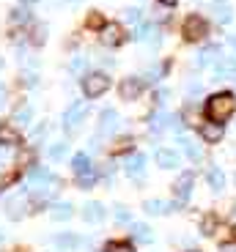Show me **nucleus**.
Wrapping results in <instances>:
<instances>
[{
    "label": "nucleus",
    "instance_id": "1",
    "mask_svg": "<svg viewBox=\"0 0 236 252\" xmlns=\"http://www.w3.org/2000/svg\"><path fill=\"white\" fill-rule=\"evenodd\" d=\"M234 113H236V96L231 94V91L214 94L206 101V118H209L211 124H225Z\"/></svg>",
    "mask_w": 236,
    "mask_h": 252
},
{
    "label": "nucleus",
    "instance_id": "2",
    "mask_svg": "<svg viewBox=\"0 0 236 252\" xmlns=\"http://www.w3.org/2000/svg\"><path fill=\"white\" fill-rule=\"evenodd\" d=\"M107 88H110V77L102 74V71H94V74L83 77V94L88 99H99L102 94H107Z\"/></svg>",
    "mask_w": 236,
    "mask_h": 252
},
{
    "label": "nucleus",
    "instance_id": "3",
    "mask_svg": "<svg viewBox=\"0 0 236 252\" xmlns=\"http://www.w3.org/2000/svg\"><path fill=\"white\" fill-rule=\"evenodd\" d=\"M184 38L187 41H201V38L209 36V22H206L201 14H190V17L184 19Z\"/></svg>",
    "mask_w": 236,
    "mask_h": 252
},
{
    "label": "nucleus",
    "instance_id": "4",
    "mask_svg": "<svg viewBox=\"0 0 236 252\" xmlns=\"http://www.w3.org/2000/svg\"><path fill=\"white\" fill-rule=\"evenodd\" d=\"M99 41H102L104 47H118L124 41L121 25H115V22H104L102 31H99Z\"/></svg>",
    "mask_w": 236,
    "mask_h": 252
},
{
    "label": "nucleus",
    "instance_id": "5",
    "mask_svg": "<svg viewBox=\"0 0 236 252\" xmlns=\"http://www.w3.org/2000/svg\"><path fill=\"white\" fill-rule=\"evenodd\" d=\"M140 91H143V80H140V77H127V80L121 82L118 94H121V99L132 101V99H137V96H140Z\"/></svg>",
    "mask_w": 236,
    "mask_h": 252
},
{
    "label": "nucleus",
    "instance_id": "6",
    "mask_svg": "<svg viewBox=\"0 0 236 252\" xmlns=\"http://www.w3.org/2000/svg\"><path fill=\"white\" fill-rule=\"evenodd\" d=\"M85 113H88V104H85V101H74V104H69V110H66V115H64L66 129L80 124V121L85 118Z\"/></svg>",
    "mask_w": 236,
    "mask_h": 252
},
{
    "label": "nucleus",
    "instance_id": "7",
    "mask_svg": "<svg viewBox=\"0 0 236 252\" xmlns=\"http://www.w3.org/2000/svg\"><path fill=\"white\" fill-rule=\"evenodd\" d=\"M154 159H157V164H160V167H165V170L179 167V154H176V151H168V148H157Z\"/></svg>",
    "mask_w": 236,
    "mask_h": 252
},
{
    "label": "nucleus",
    "instance_id": "8",
    "mask_svg": "<svg viewBox=\"0 0 236 252\" xmlns=\"http://www.w3.org/2000/svg\"><path fill=\"white\" fill-rule=\"evenodd\" d=\"M201 137H203L206 143H220V140H223V124H211V121L201 124Z\"/></svg>",
    "mask_w": 236,
    "mask_h": 252
},
{
    "label": "nucleus",
    "instance_id": "9",
    "mask_svg": "<svg viewBox=\"0 0 236 252\" xmlns=\"http://www.w3.org/2000/svg\"><path fill=\"white\" fill-rule=\"evenodd\" d=\"M115 129H118V115L113 110H104L99 115V134H113Z\"/></svg>",
    "mask_w": 236,
    "mask_h": 252
},
{
    "label": "nucleus",
    "instance_id": "10",
    "mask_svg": "<svg viewBox=\"0 0 236 252\" xmlns=\"http://www.w3.org/2000/svg\"><path fill=\"white\" fill-rule=\"evenodd\" d=\"M192 181H195V176H192V173H181V176H179V181H176V195H179V203L190 197Z\"/></svg>",
    "mask_w": 236,
    "mask_h": 252
},
{
    "label": "nucleus",
    "instance_id": "11",
    "mask_svg": "<svg viewBox=\"0 0 236 252\" xmlns=\"http://www.w3.org/2000/svg\"><path fill=\"white\" fill-rule=\"evenodd\" d=\"M71 170H74L77 176H85V173L94 170V164H91L88 154H74V157H71Z\"/></svg>",
    "mask_w": 236,
    "mask_h": 252
},
{
    "label": "nucleus",
    "instance_id": "12",
    "mask_svg": "<svg viewBox=\"0 0 236 252\" xmlns=\"http://www.w3.org/2000/svg\"><path fill=\"white\" fill-rule=\"evenodd\" d=\"M0 145H8V148H17L22 145V137L14 132L11 126H0Z\"/></svg>",
    "mask_w": 236,
    "mask_h": 252
},
{
    "label": "nucleus",
    "instance_id": "13",
    "mask_svg": "<svg viewBox=\"0 0 236 252\" xmlns=\"http://www.w3.org/2000/svg\"><path fill=\"white\" fill-rule=\"evenodd\" d=\"M124 170H127L129 176H140V173L146 170V157H143V154H135V157H129Z\"/></svg>",
    "mask_w": 236,
    "mask_h": 252
},
{
    "label": "nucleus",
    "instance_id": "14",
    "mask_svg": "<svg viewBox=\"0 0 236 252\" xmlns=\"http://www.w3.org/2000/svg\"><path fill=\"white\" fill-rule=\"evenodd\" d=\"M47 181L55 184V176H52L50 170H44V167H33L31 170V184L33 187H36V184H47Z\"/></svg>",
    "mask_w": 236,
    "mask_h": 252
},
{
    "label": "nucleus",
    "instance_id": "15",
    "mask_svg": "<svg viewBox=\"0 0 236 252\" xmlns=\"http://www.w3.org/2000/svg\"><path fill=\"white\" fill-rule=\"evenodd\" d=\"M83 217L88 222H102L104 220V208L99 206V203H88V206H85V211H83Z\"/></svg>",
    "mask_w": 236,
    "mask_h": 252
},
{
    "label": "nucleus",
    "instance_id": "16",
    "mask_svg": "<svg viewBox=\"0 0 236 252\" xmlns=\"http://www.w3.org/2000/svg\"><path fill=\"white\" fill-rule=\"evenodd\" d=\"M50 217H52L55 222H66V220L71 217V206H69V203H58V206H52Z\"/></svg>",
    "mask_w": 236,
    "mask_h": 252
},
{
    "label": "nucleus",
    "instance_id": "17",
    "mask_svg": "<svg viewBox=\"0 0 236 252\" xmlns=\"http://www.w3.org/2000/svg\"><path fill=\"white\" fill-rule=\"evenodd\" d=\"M132 233H135V241H137V244H151V239H154L148 225H135Z\"/></svg>",
    "mask_w": 236,
    "mask_h": 252
},
{
    "label": "nucleus",
    "instance_id": "18",
    "mask_svg": "<svg viewBox=\"0 0 236 252\" xmlns=\"http://www.w3.org/2000/svg\"><path fill=\"white\" fill-rule=\"evenodd\" d=\"M209 184H211V189H214V192H220V189L225 187V176H223V170H220V167H209Z\"/></svg>",
    "mask_w": 236,
    "mask_h": 252
},
{
    "label": "nucleus",
    "instance_id": "19",
    "mask_svg": "<svg viewBox=\"0 0 236 252\" xmlns=\"http://www.w3.org/2000/svg\"><path fill=\"white\" fill-rule=\"evenodd\" d=\"M179 143H181V148H184V154H187V157L192 159V162H201V148H198V145H195V143H192V140L181 137Z\"/></svg>",
    "mask_w": 236,
    "mask_h": 252
},
{
    "label": "nucleus",
    "instance_id": "20",
    "mask_svg": "<svg viewBox=\"0 0 236 252\" xmlns=\"http://www.w3.org/2000/svg\"><path fill=\"white\" fill-rule=\"evenodd\" d=\"M102 252H135L132 241H110V244H104Z\"/></svg>",
    "mask_w": 236,
    "mask_h": 252
},
{
    "label": "nucleus",
    "instance_id": "21",
    "mask_svg": "<svg viewBox=\"0 0 236 252\" xmlns=\"http://www.w3.org/2000/svg\"><path fill=\"white\" fill-rule=\"evenodd\" d=\"M55 244H58V247H64V250H74V247L83 244V239H80V236H58Z\"/></svg>",
    "mask_w": 236,
    "mask_h": 252
},
{
    "label": "nucleus",
    "instance_id": "22",
    "mask_svg": "<svg viewBox=\"0 0 236 252\" xmlns=\"http://www.w3.org/2000/svg\"><path fill=\"white\" fill-rule=\"evenodd\" d=\"M173 124V118L168 113H160L157 115V118L151 121V132H162V129H165V126H170Z\"/></svg>",
    "mask_w": 236,
    "mask_h": 252
},
{
    "label": "nucleus",
    "instance_id": "23",
    "mask_svg": "<svg viewBox=\"0 0 236 252\" xmlns=\"http://www.w3.org/2000/svg\"><path fill=\"white\" fill-rule=\"evenodd\" d=\"M168 208H173V206H168L165 200H146V211H148V214H165Z\"/></svg>",
    "mask_w": 236,
    "mask_h": 252
},
{
    "label": "nucleus",
    "instance_id": "24",
    "mask_svg": "<svg viewBox=\"0 0 236 252\" xmlns=\"http://www.w3.org/2000/svg\"><path fill=\"white\" fill-rule=\"evenodd\" d=\"M214 11H217L220 22H231V6H228V3H220V0H217V3H214Z\"/></svg>",
    "mask_w": 236,
    "mask_h": 252
},
{
    "label": "nucleus",
    "instance_id": "25",
    "mask_svg": "<svg viewBox=\"0 0 236 252\" xmlns=\"http://www.w3.org/2000/svg\"><path fill=\"white\" fill-rule=\"evenodd\" d=\"M214 52H217V47H209V50H203V52L198 55V61H195V63H198V66H206V63L214 58Z\"/></svg>",
    "mask_w": 236,
    "mask_h": 252
},
{
    "label": "nucleus",
    "instance_id": "26",
    "mask_svg": "<svg viewBox=\"0 0 236 252\" xmlns=\"http://www.w3.org/2000/svg\"><path fill=\"white\" fill-rule=\"evenodd\" d=\"M31 107H22V110H17V115H14V121L17 124H31Z\"/></svg>",
    "mask_w": 236,
    "mask_h": 252
},
{
    "label": "nucleus",
    "instance_id": "27",
    "mask_svg": "<svg viewBox=\"0 0 236 252\" xmlns=\"http://www.w3.org/2000/svg\"><path fill=\"white\" fill-rule=\"evenodd\" d=\"M66 157V143H58L50 148V159H64Z\"/></svg>",
    "mask_w": 236,
    "mask_h": 252
},
{
    "label": "nucleus",
    "instance_id": "28",
    "mask_svg": "<svg viewBox=\"0 0 236 252\" xmlns=\"http://www.w3.org/2000/svg\"><path fill=\"white\" fill-rule=\"evenodd\" d=\"M127 151H132V140L124 137V140H118V145L113 148V154H127Z\"/></svg>",
    "mask_w": 236,
    "mask_h": 252
},
{
    "label": "nucleus",
    "instance_id": "29",
    "mask_svg": "<svg viewBox=\"0 0 236 252\" xmlns=\"http://www.w3.org/2000/svg\"><path fill=\"white\" fill-rule=\"evenodd\" d=\"M94 181H96L94 173H85V176H80V189H91V187H94Z\"/></svg>",
    "mask_w": 236,
    "mask_h": 252
},
{
    "label": "nucleus",
    "instance_id": "30",
    "mask_svg": "<svg viewBox=\"0 0 236 252\" xmlns=\"http://www.w3.org/2000/svg\"><path fill=\"white\" fill-rule=\"evenodd\" d=\"M115 220H118V222H129V211L124 206H115Z\"/></svg>",
    "mask_w": 236,
    "mask_h": 252
},
{
    "label": "nucleus",
    "instance_id": "31",
    "mask_svg": "<svg viewBox=\"0 0 236 252\" xmlns=\"http://www.w3.org/2000/svg\"><path fill=\"white\" fill-rule=\"evenodd\" d=\"M88 25H94V28H99V31H102V25H104V22H102V17H99V14H88Z\"/></svg>",
    "mask_w": 236,
    "mask_h": 252
},
{
    "label": "nucleus",
    "instance_id": "32",
    "mask_svg": "<svg viewBox=\"0 0 236 252\" xmlns=\"http://www.w3.org/2000/svg\"><path fill=\"white\" fill-rule=\"evenodd\" d=\"M31 41H33V44H41V41H44V28H41V25L33 31V38H31Z\"/></svg>",
    "mask_w": 236,
    "mask_h": 252
},
{
    "label": "nucleus",
    "instance_id": "33",
    "mask_svg": "<svg viewBox=\"0 0 236 252\" xmlns=\"http://www.w3.org/2000/svg\"><path fill=\"white\" fill-rule=\"evenodd\" d=\"M127 19H129V22H140V8H129Z\"/></svg>",
    "mask_w": 236,
    "mask_h": 252
},
{
    "label": "nucleus",
    "instance_id": "34",
    "mask_svg": "<svg viewBox=\"0 0 236 252\" xmlns=\"http://www.w3.org/2000/svg\"><path fill=\"white\" fill-rule=\"evenodd\" d=\"M11 181H14V176H6V178L0 176V192H3V189H6V187H8V184H11Z\"/></svg>",
    "mask_w": 236,
    "mask_h": 252
},
{
    "label": "nucleus",
    "instance_id": "35",
    "mask_svg": "<svg viewBox=\"0 0 236 252\" xmlns=\"http://www.w3.org/2000/svg\"><path fill=\"white\" fill-rule=\"evenodd\" d=\"M83 66H85V61H83V58H77V61L71 63V71H80V69H83Z\"/></svg>",
    "mask_w": 236,
    "mask_h": 252
},
{
    "label": "nucleus",
    "instance_id": "36",
    "mask_svg": "<svg viewBox=\"0 0 236 252\" xmlns=\"http://www.w3.org/2000/svg\"><path fill=\"white\" fill-rule=\"evenodd\" d=\"M3 101H6V88H3V82H0V107H3Z\"/></svg>",
    "mask_w": 236,
    "mask_h": 252
},
{
    "label": "nucleus",
    "instance_id": "37",
    "mask_svg": "<svg viewBox=\"0 0 236 252\" xmlns=\"http://www.w3.org/2000/svg\"><path fill=\"white\" fill-rule=\"evenodd\" d=\"M220 252H236V244H223V250Z\"/></svg>",
    "mask_w": 236,
    "mask_h": 252
},
{
    "label": "nucleus",
    "instance_id": "38",
    "mask_svg": "<svg viewBox=\"0 0 236 252\" xmlns=\"http://www.w3.org/2000/svg\"><path fill=\"white\" fill-rule=\"evenodd\" d=\"M162 6H176V3H179V0H160Z\"/></svg>",
    "mask_w": 236,
    "mask_h": 252
},
{
    "label": "nucleus",
    "instance_id": "39",
    "mask_svg": "<svg viewBox=\"0 0 236 252\" xmlns=\"http://www.w3.org/2000/svg\"><path fill=\"white\" fill-rule=\"evenodd\" d=\"M231 41H234V47H236V36H234V38H231Z\"/></svg>",
    "mask_w": 236,
    "mask_h": 252
},
{
    "label": "nucleus",
    "instance_id": "40",
    "mask_svg": "<svg viewBox=\"0 0 236 252\" xmlns=\"http://www.w3.org/2000/svg\"><path fill=\"white\" fill-rule=\"evenodd\" d=\"M0 239H3V230H0Z\"/></svg>",
    "mask_w": 236,
    "mask_h": 252
},
{
    "label": "nucleus",
    "instance_id": "41",
    "mask_svg": "<svg viewBox=\"0 0 236 252\" xmlns=\"http://www.w3.org/2000/svg\"><path fill=\"white\" fill-rule=\"evenodd\" d=\"M25 3H33V0H25Z\"/></svg>",
    "mask_w": 236,
    "mask_h": 252
},
{
    "label": "nucleus",
    "instance_id": "42",
    "mask_svg": "<svg viewBox=\"0 0 236 252\" xmlns=\"http://www.w3.org/2000/svg\"><path fill=\"white\" fill-rule=\"evenodd\" d=\"M0 66H3V61H0Z\"/></svg>",
    "mask_w": 236,
    "mask_h": 252
},
{
    "label": "nucleus",
    "instance_id": "43",
    "mask_svg": "<svg viewBox=\"0 0 236 252\" xmlns=\"http://www.w3.org/2000/svg\"><path fill=\"white\" fill-rule=\"evenodd\" d=\"M192 252H195V250H192Z\"/></svg>",
    "mask_w": 236,
    "mask_h": 252
}]
</instances>
